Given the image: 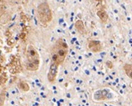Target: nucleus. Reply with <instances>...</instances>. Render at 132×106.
Segmentation results:
<instances>
[{
    "instance_id": "f257e3e1",
    "label": "nucleus",
    "mask_w": 132,
    "mask_h": 106,
    "mask_svg": "<svg viewBox=\"0 0 132 106\" xmlns=\"http://www.w3.org/2000/svg\"><path fill=\"white\" fill-rule=\"evenodd\" d=\"M51 62L60 66L64 62L68 53V46L64 39L57 40L51 47Z\"/></svg>"
},
{
    "instance_id": "9b49d317",
    "label": "nucleus",
    "mask_w": 132,
    "mask_h": 106,
    "mask_svg": "<svg viewBox=\"0 0 132 106\" xmlns=\"http://www.w3.org/2000/svg\"><path fill=\"white\" fill-rule=\"evenodd\" d=\"M4 101H5V93H1L0 94V106H3L4 104Z\"/></svg>"
},
{
    "instance_id": "7ed1b4c3",
    "label": "nucleus",
    "mask_w": 132,
    "mask_h": 106,
    "mask_svg": "<svg viewBox=\"0 0 132 106\" xmlns=\"http://www.w3.org/2000/svg\"><path fill=\"white\" fill-rule=\"evenodd\" d=\"M37 15L38 19L41 24L47 25L52 20L53 14L50 5L46 2H43L38 5L37 7Z\"/></svg>"
},
{
    "instance_id": "f03ea898",
    "label": "nucleus",
    "mask_w": 132,
    "mask_h": 106,
    "mask_svg": "<svg viewBox=\"0 0 132 106\" xmlns=\"http://www.w3.org/2000/svg\"><path fill=\"white\" fill-rule=\"evenodd\" d=\"M25 67L28 71L31 72H35L40 67V55L32 45H29L27 47Z\"/></svg>"
},
{
    "instance_id": "20e7f679",
    "label": "nucleus",
    "mask_w": 132,
    "mask_h": 106,
    "mask_svg": "<svg viewBox=\"0 0 132 106\" xmlns=\"http://www.w3.org/2000/svg\"><path fill=\"white\" fill-rule=\"evenodd\" d=\"M58 68H59V66H57L56 64H55V63L51 62L50 68L47 73V80L49 83H53L56 82L57 73H58Z\"/></svg>"
},
{
    "instance_id": "423d86ee",
    "label": "nucleus",
    "mask_w": 132,
    "mask_h": 106,
    "mask_svg": "<svg viewBox=\"0 0 132 106\" xmlns=\"http://www.w3.org/2000/svg\"><path fill=\"white\" fill-rule=\"evenodd\" d=\"M88 47L92 52L98 53L100 52L103 49V44L101 41L95 40H89L88 42Z\"/></svg>"
},
{
    "instance_id": "f8f14e48",
    "label": "nucleus",
    "mask_w": 132,
    "mask_h": 106,
    "mask_svg": "<svg viewBox=\"0 0 132 106\" xmlns=\"http://www.w3.org/2000/svg\"><path fill=\"white\" fill-rule=\"evenodd\" d=\"M106 65H107L109 68H110V69L113 68V67H114V65H113V63L111 62H106Z\"/></svg>"
},
{
    "instance_id": "6e6552de",
    "label": "nucleus",
    "mask_w": 132,
    "mask_h": 106,
    "mask_svg": "<svg viewBox=\"0 0 132 106\" xmlns=\"http://www.w3.org/2000/svg\"><path fill=\"white\" fill-rule=\"evenodd\" d=\"M75 28L80 34H82V35H85L86 34L85 25H84V23L82 22V20H77L75 22Z\"/></svg>"
},
{
    "instance_id": "0eeeda50",
    "label": "nucleus",
    "mask_w": 132,
    "mask_h": 106,
    "mask_svg": "<svg viewBox=\"0 0 132 106\" xmlns=\"http://www.w3.org/2000/svg\"><path fill=\"white\" fill-rule=\"evenodd\" d=\"M97 15L103 24H106L109 20V14L104 9H100L97 12Z\"/></svg>"
},
{
    "instance_id": "39448f33",
    "label": "nucleus",
    "mask_w": 132,
    "mask_h": 106,
    "mask_svg": "<svg viewBox=\"0 0 132 106\" xmlns=\"http://www.w3.org/2000/svg\"><path fill=\"white\" fill-rule=\"evenodd\" d=\"M112 97L110 92L107 89H100L94 93L93 94V99L97 101H102V100H106L108 99H110Z\"/></svg>"
},
{
    "instance_id": "9d476101",
    "label": "nucleus",
    "mask_w": 132,
    "mask_h": 106,
    "mask_svg": "<svg viewBox=\"0 0 132 106\" xmlns=\"http://www.w3.org/2000/svg\"><path fill=\"white\" fill-rule=\"evenodd\" d=\"M17 86H18V88L23 92H28L29 90H30V85H29L28 83L24 82V81L19 82Z\"/></svg>"
},
{
    "instance_id": "1a4fd4ad",
    "label": "nucleus",
    "mask_w": 132,
    "mask_h": 106,
    "mask_svg": "<svg viewBox=\"0 0 132 106\" xmlns=\"http://www.w3.org/2000/svg\"><path fill=\"white\" fill-rule=\"evenodd\" d=\"M123 68H124L125 74L132 80V63H125L123 67Z\"/></svg>"
}]
</instances>
